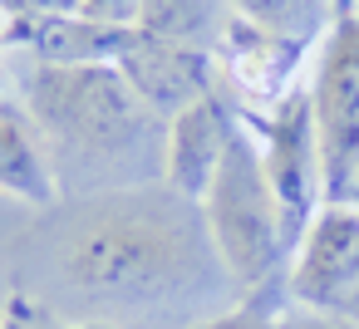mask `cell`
Here are the masks:
<instances>
[{
	"label": "cell",
	"instance_id": "2e32d148",
	"mask_svg": "<svg viewBox=\"0 0 359 329\" xmlns=\"http://www.w3.org/2000/svg\"><path fill=\"white\" fill-rule=\"evenodd\" d=\"M79 10L89 20H104V25H128L138 30V10H143V0H79Z\"/></svg>",
	"mask_w": 359,
	"mask_h": 329
},
{
	"label": "cell",
	"instance_id": "7a4b0ae2",
	"mask_svg": "<svg viewBox=\"0 0 359 329\" xmlns=\"http://www.w3.org/2000/svg\"><path fill=\"white\" fill-rule=\"evenodd\" d=\"M20 94L50 158H69L84 177H99L109 192L163 182L168 118H158L128 89L118 64H35L30 59Z\"/></svg>",
	"mask_w": 359,
	"mask_h": 329
},
{
	"label": "cell",
	"instance_id": "8992f818",
	"mask_svg": "<svg viewBox=\"0 0 359 329\" xmlns=\"http://www.w3.org/2000/svg\"><path fill=\"white\" fill-rule=\"evenodd\" d=\"M285 295L305 314L359 319V211L349 202H325L295 246Z\"/></svg>",
	"mask_w": 359,
	"mask_h": 329
},
{
	"label": "cell",
	"instance_id": "52a82bcc",
	"mask_svg": "<svg viewBox=\"0 0 359 329\" xmlns=\"http://www.w3.org/2000/svg\"><path fill=\"white\" fill-rule=\"evenodd\" d=\"M315 45L285 40L276 30H261L241 15H231L222 45H217V74H222V94L241 108V113H266L290 94L295 69L305 64Z\"/></svg>",
	"mask_w": 359,
	"mask_h": 329
},
{
	"label": "cell",
	"instance_id": "277c9868",
	"mask_svg": "<svg viewBox=\"0 0 359 329\" xmlns=\"http://www.w3.org/2000/svg\"><path fill=\"white\" fill-rule=\"evenodd\" d=\"M241 113V108H236ZM246 128L256 133L266 177L276 187L280 216H285V241H290V260L300 236L310 231L315 211L325 206V167H320V138H315V108H310V89H290L276 108L266 113H241Z\"/></svg>",
	"mask_w": 359,
	"mask_h": 329
},
{
	"label": "cell",
	"instance_id": "ac0fdd59",
	"mask_svg": "<svg viewBox=\"0 0 359 329\" xmlns=\"http://www.w3.org/2000/svg\"><path fill=\"white\" fill-rule=\"evenodd\" d=\"M344 202L359 211V162H354V172H349V187H344Z\"/></svg>",
	"mask_w": 359,
	"mask_h": 329
},
{
	"label": "cell",
	"instance_id": "7c38bea8",
	"mask_svg": "<svg viewBox=\"0 0 359 329\" xmlns=\"http://www.w3.org/2000/svg\"><path fill=\"white\" fill-rule=\"evenodd\" d=\"M231 15H236L231 0H143L138 30L153 40H177V45H197L217 55Z\"/></svg>",
	"mask_w": 359,
	"mask_h": 329
},
{
	"label": "cell",
	"instance_id": "3957f363",
	"mask_svg": "<svg viewBox=\"0 0 359 329\" xmlns=\"http://www.w3.org/2000/svg\"><path fill=\"white\" fill-rule=\"evenodd\" d=\"M202 221H207L222 270L236 285V300L271 309L266 300L290 275V241H285V216H280L276 187L266 177V162H261V148L246 118L226 148L217 182L202 197Z\"/></svg>",
	"mask_w": 359,
	"mask_h": 329
},
{
	"label": "cell",
	"instance_id": "9a60e30c",
	"mask_svg": "<svg viewBox=\"0 0 359 329\" xmlns=\"http://www.w3.org/2000/svg\"><path fill=\"white\" fill-rule=\"evenodd\" d=\"M79 0H0V20H40V15H74Z\"/></svg>",
	"mask_w": 359,
	"mask_h": 329
},
{
	"label": "cell",
	"instance_id": "30bf717a",
	"mask_svg": "<svg viewBox=\"0 0 359 329\" xmlns=\"http://www.w3.org/2000/svg\"><path fill=\"white\" fill-rule=\"evenodd\" d=\"M138 30L74 15H40V20H6L0 50H20L35 64H118Z\"/></svg>",
	"mask_w": 359,
	"mask_h": 329
},
{
	"label": "cell",
	"instance_id": "ffe728a7",
	"mask_svg": "<svg viewBox=\"0 0 359 329\" xmlns=\"http://www.w3.org/2000/svg\"><path fill=\"white\" fill-rule=\"evenodd\" d=\"M0 329H11V324H0Z\"/></svg>",
	"mask_w": 359,
	"mask_h": 329
},
{
	"label": "cell",
	"instance_id": "e0dca14e",
	"mask_svg": "<svg viewBox=\"0 0 359 329\" xmlns=\"http://www.w3.org/2000/svg\"><path fill=\"white\" fill-rule=\"evenodd\" d=\"M290 329H359V319H325V314H300V319H285Z\"/></svg>",
	"mask_w": 359,
	"mask_h": 329
},
{
	"label": "cell",
	"instance_id": "5b68a950",
	"mask_svg": "<svg viewBox=\"0 0 359 329\" xmlns=\"http://www.w3.org/2000/svg\"><path fill=\"white\" fill-rule=\"evenodd\" d=\"M310 108L325 167V202H344L349 172L359 162V15H339L320 40Z\"/></svg>",
	"mask_w": 359,
	"mask_h": 329
},
{
	"label": "cell",
	"instance_id": "6da1fadb",
	"mask_svg": "<svg viewBox=\"0 0 359 329\" xmlns=\"http://www.w3.org/2000/svg\"><path fill=\"white\" fill-rule=\"evenodd\" d=\"M55 265L74 295L133 314H177L192 300L226 290L236 295L207 236L202 206L182 202L163 182L109 192L79 206Z\"/></svg>",
	"mask_w": 359,
	"mask_h": 329
},
{
	"label": "cell",
	"instance_id": "ba28073f",
	"mask_svg": "<svg viewBox=\"0 0 359 329\" xmlns=\"http://www.w3.org/2000/svg\"><path fill=\"white\" fill-rule=\"evenodd\" d=\"M236 128H241V113L222 89L197 99L192 108L172 113L168 138H163V187L177 192L182 202L202 206L207 187L217 182V172L226 162V148H231Z\"/></svg>",
	"mask_w": 359,
	"mask_h": 329
},
{
	"label": "cell",
	"instance_id": "d6986e66",
	"mask_svg": "<svg viewBox=\"0 0 359 329\" xmlns=\"http://www.w3.org/2000/svg\"><path fill=\"white\" fill-rule=\"evenodd\" d=\"M359 10V0H334V15H354Z\"/></svg>",
	"mask_w": 359,
	"mask_h": 329
},
{
	"label": "cell",
	"instance_id": "5bb4252c",
	"mask_svg": "<svg viewBox=\"0 0 359 329\" xmlns=\"http://www.w3.org/2000/svg\"><path fill=\"white\" fill-rule=\"evenodd\" d=\"M182 329H290L285 319H276L271 309L261 304H236V309H222V314H207L197 324H182Z\"/></svg>",
	"mask_w": 359,
	"mask_h": 329
},
{
	"label": "cell",
	"instance_id": "8fae6325",
	"mask_svg": "<svg viewBox=\"0 0 359 329\" xmlns=\"http://www.w3.org/2000/svg\"><path fill=\"white\" fill-rule=\"evenodd\" d=\"M0 192H11L30 206H50L60 197V167L30 123L25 108L0 104Z\"/></svg>",
	"mask_w": 359,
	"mask_h": 329
},
{
	"label": "cell",
	"instance_id": "4fadbf2b",
	"mask_svg": "<svg viewBox=\"0 0 359 329\" xmlns=\"http://www.w3.org/2000/svg\"><path fill=\"white\" fill-rule=\"evenodd\" d=\"M231 10L261 30H276L285 40H300V45H315L330 35V25L339 20L334 15V0H231Z\"/></svg>",
	"mask_w": 359,
	"mask_h": 329
},
{
	"label": "cell",
	"instance_id": "44dd1931",
	"mask_svg": "<svg viewBox=\"0 0 359 329\" xmlns=\"http://www.w3.org/2000/svg\"><path fill=\"white\" fill-rule=\"evenodd\" d=\"M354 15H359V10H354Z\"/></svg>",
	"mask_w": 359,
	"mask_h": 329
},
{
	"label": "cell",
	"instance_id": "9c48e42d",
	"mask_svg": "<svg viewBox=\"0 0 359 329\" xmlns=\"http://www.w3.org/2000/svg\"><path fill=\"white\" fill-rule=\"evenodd\" d=\"M118 74L128 79V89L158 113L172 118L182 108H192L197 99L222 89L217 74V55L197 50V45H177V40H153V35H133L128 55L118 59Z\"/></svg>",
	"mask_w": 359,
	"mask_h": 329
}]
</instances>
